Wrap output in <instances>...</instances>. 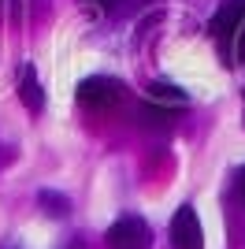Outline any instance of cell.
I'll use <instances>...</instances> for the list:
<instances>
[{"instance_id":"6","label":"cell","mask_w":245,"mask_h":249,"mask_svg":"<svg viewBox=\"0 0 245 249\" xmlns=\"http://www.w3.org/2000/svg\"><path fill=\"white\" fill-rule=\"evenodd\" d=\"M149 97H153V101H163V104H186V93L178 86H167V82H156L153 89H149Z\"/></svg>"},{"instance_id":"9","label":"cell","mask_w":245,"mask_h":249,"mask_svg":"<svg viewBox=\"0 0 245 249\" xmlns=\"http://www.w3.org/2000/svg\"><path fill=\"white\" fill-rule=\"evenodd\" d=\"M238 194H242V201H245V167L238 171Z\"/></svg>"},{"instance_id":"8","label":"cell","mask_w":245,"mask_h":249,"mask_svg":"<svg viewBox=\"0 0 245 249\" xmlns=\"http://www.w3.org/2000/svg\"><path fill=\"white\" fill-rule=\"evenodd\" d=\"M86 4H93V8L108 11V15H122V11H134L141 0H86Z\"/></svg>"},{"instance_id":"3","label":"cell","mask_w":245,"mask_h":249,"mask_svg":"<svg viewBox=\"0 0 245 249\" xmlns=\"http://www.w3.org/2000/svg\"><path fill=\"white\" fill-rule=\"evenodd\" d=\"M242 26H245V0H227L212 19V37L223 45L227 63L234 56V41H238V34H242Z\"/></svg>"},{"instance_id":"10","label":"cell","mask_w":245,"mask_h":249,"mask_svg":"<svg viewBox=\"0 0 245 249\" xmlns=\"http://www.w3.org/2000/svg\"><path fill=\"white\" fill-rule=\"evenodd\" d=\"M67 249H82V246H78V242H71V246H67Z\"/></svg>"},{"instance_id":"2","label":"cell","mask_w":245,"mask_h":249,"mask_svg":"<svg viewBox=\"0 0 245 249\" xmlns=\"http://www.w3.org/2000/svg\"><path fill=\"white\" fill-rule=\"evenodd\" d=\"M104 242H108V249H149L153 246V231L141 216H119L104 231Z\"/></svg>"},{"instance_id":"4","label":"cell","mask_w":245,"mask_h":249,"mask_svg":"<svg viewBox=\"0 0 245 249\" xmlns=\"http://www.w3.org/2000/svg\"><path fill=\"white\" fill-rule=\"evenodd\" d=\"M171 249H204V231L193 205H182L171 219Z\"/></svg>"},{"instance_id":"1","label":"cell","mask_w":245,"mask_h":249,"mask_svg":"<svg viewBox=\"0 0 245 249\" xmlns=\"http://www.w3.org/2000/svg\"><path fill=\"white\" fill-rule=\"evenodd\" d=\"M122 97H126V86H122L119 78H108V74H93V78H86V82L78 86V104L97 108V112L115 108Z\"/></svg>"},{"instance_id":"5","label":"cell","mask_w":245,"mask_h":249,"mask_svg":"<svg viewBox=\"0 0 245 249\" xmlns=\"http://www.w3.org/2000/svg\"><path fill=\"white\" fill-rule=\"evenodd\" d=\"M19 101L26 104V112H34V115L45 108V93H41L37 71H34L30 63H22V67H19Z\"/></svg>"},{"instance_id":"7","label":"cell","mask_w":245,"mask_h":249,"mask_svg":"<svg viewBox=\"0 0 245 249\" xmlns=\"http://www.w3.org/2000/svg\"><path fill=\"white\" fill-rule=\"evenodd\" d=\"M41 205H45V212H49V216H67V212H71V201L63 197V194H52V190H45V194H41Z\"/></svg>"}]
</instances>
